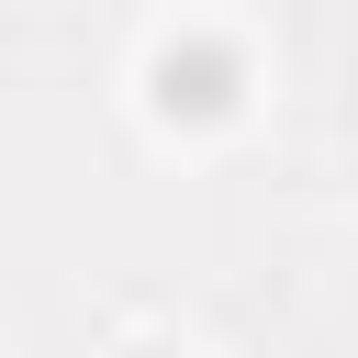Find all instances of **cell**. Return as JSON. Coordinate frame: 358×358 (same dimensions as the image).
<instances>
[{"instance_id":"6da1fadb","label":"cell","mask_w":358,"mask_h":358,"mask_svg":"<svg viewBox=\"0 0 358 358\" xmlns=\"http://www.w3.org/2000/svg\"><path fill=\"white\" fill-rule=\"evenodd\" d=\"M179 101H190V112H213V101H224V67H213V56H190V67L168 56V112H179Z\"/></svg>"}]
</instances>
